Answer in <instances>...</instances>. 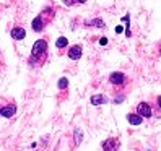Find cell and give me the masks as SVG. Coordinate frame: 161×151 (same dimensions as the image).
Wrapping results in <instances>:
<instances>
[{
	"label": "cell",
	"instance_id": "19",
	"mask_svg": "<svg viewBox=\"0 0 161 151\" xmlns=\"http://www.w3.org/2000/svg\"><path fill=\"white\" fill-rule=\"evenodd\" d=\"M120 33H122V26H117L116 28V34H120Z\"/></svg>",
	"mask_w": 161,
	"mask_h": 151
},
{
	"label": "cell",
	"instance_id": "4",
	"mask_svg": "<svg viewBox=\"0 0 161 151\" xmlns=\"http://www.w3.org/2000/svg\"><path fill=\"white\" fill-rule=\"evenodd\" d=\"M119 146H120L119 140L117 138H112V137L103 141V149L104 151H119Z\"/></svg>",
	"mask_w": 161,
	"mask_h": 151
},
{
	"label": "cell",
	"instance_id": "10",
	"mask_svg": "<svg viewBox=\"0 0 161 151\" xmlns=\"http://www.w3.org/2000/svg\"><path fill=\"white\" fill-rule=\"evenodd\" d=\"M31 26H33V30L37 33V31H42L44 30V20H42V16H36L34 20H33V23H31Z\"/></svg>",
	"mask_w": 161,
	"mask_h": 151
},
{
	"label": "cell",
	"instance_id": "15",
	"mask_svg": "<svg viewBox=\"0 0 161 151\" xmlns=\"http://www.w3.org/2000/svg\"><path fill=\"white\" fill-rule=\"evenodd\" d=\"M62 2H64L65 5H67V7H72V5L75 3V0H62Z\"/></svg>",
	"mask_w": 161,
	"mask_h": 151
},
{
	"label": "cell",
	"instance_id": "22",
	"mask_svg": "<svg viewBox=\"0 0 161 151\" xmlns=\"http://www.w3.org/2000/svg\"><path fill=\"white\" fill-rule=\"evenodd\" d=\"M159 55H161V47H159Z\"/></svg>",
	"mask_w": 161,
	"mask_h": 151
},
{
	"label": "cell",
	"instance_id": "5",
	"mask_svg": "<svg viewBox=\"0 0 161 151\" xmlns=\"http://www.w3.org/2000/svg\"><path fill=\"white\" fill-rule=\"evenodd\" d=\"M90 102L93 106H103V104H108L109 99H108V96H104V94H93Z\"/></svg>",
	"mask_w": 161,
	"mask_h": 151
},
{
	"label": "cell",
	"instance_id": "9",
	"mask_svg": "<svg viewBox=\"0 0 161 151\" xmlns=\"http://www.w3.org/2000/svg\"><path fill=\"white\" fill-rule=\"evenodd\" d=\"M127 122L130 125H142L143 124V117L138 114H127Z\"/></svg>",
	"mask_w": 161,
	"mask_h": 151
},
{
	"label": "cell",
	"instance_id": "20",
	"mask_svg": "<svg viewBox=\"0 0 161 151\" xmlns=\"http://www.w3.org/2000/svg\"><path fill=\"white\" fill-rule=\"evenodd\" d=\"M75 3H86V0H75Z\"/></svg>",
	"mask_w": 161,
	"mask_h": 151
},
{
	"label": "cell",
	"instance_id": "7",
	"mask_svg": "<svg viewBox=\"0 0 161 151\" xmlns=\"http://www.w3.org/2000/svg\"><path fill=\"white\" fill-rule=\"evenodd\" d=\"M81 57V46H72L69 49V59L78 60Z\"/></svg>",
	"mask_w": 161,
	"mask_h": 151
},
{
	"label": "cell",
	"instance_id": "8",
	"mask_svg": "<svg viewBox=\"0 0 161 151\" xmlns=\"http://www.w3.org/2000/svg\"><path fill=\"white\" fill-rule=\"evenodd\" d=\"M25 36H26V31H25V28H21V26H15L12 30V37L16 39V41L25 39Z\"/></svg>",
	"mask_w": 161,
	"mask_h": 151
},
{
	"label": "cell",
	"instance_id": "1",
	"mask_svg": "<svg viewBox=\"0 0 161 151\" xmlns=\"http://www.w3.org/2000/svg\"><path fill=\"white\" fill-rule=\"evenodd\" d=\"M109 81L112 84H116V86H122L124 83H127V77L122 72H112L109 75Z\"/></svg>",
	"mask_w": 161,
	"mask_h": 151
},
{
	"label": "cell",
	"instance_id": "2",
	"mask_svg": "<svg viewBox=\"0 0 161 151\" xmlns=\"http://www.w3.org/2000/svg\"><path fill=\"white\" fill-rule=\"evenodd\" d=\"M137 114L142 116L143 119H150L151 116H153V111H151V106L148 104V102H140V104L137 106Z\"/></svg>",
	"mask_w": 161,
	"mask_h": 151
},
{
	"label": "cell",
	"instance_id": "14",
	"mask_svg": "<svg viewBox=\"0 0 161 151\" xmlns=\"http://www.w3.org/2000/svg\"><path fill=\"white\" fill-rule=\"evenodd\" d=\"M75 143H77V145H80L81 143V132L77 128V130H75Z\"/></svg>",
	"mask_w": 161,
	"mask_h": 151
},
{
	"label": "cell",
	"instance_id": "16",
	"mask_svg": "<svg viewBox=\"0 0 161 151\" xmlns=\"http://www.w3.org/2000/svg\"><path fill=\"white\" fill-rule=\"evenodd\" d=\"M124 99H125L124 96H119V98H116V99H114V102H116V104H120V102L124 101Z\"/></svg>",
	"mask_w": 161,
	"mask_h": 151
},
{
	"label": "cell",
	"instance_id": "12",
	"mask_svg": "<svg viewBox=\"0 0 161 151\" xmlns=\"http://www.w3.org/2000/svg\"><path fill=\"white\" fill-rule=\"evenodd\" d=\"M86 24H91L94 28H104V21L101 20V18H94V20H91V21H86Z\"/></svg>",
	"mask_w": 161,
	"mask_h": 151
},
{
	"label": "cell",
	"instance_id": "6",
	"mask_svg": "<svg viewBox=\"0 0 161 151\" xmlns=\"http://www.w3.org/2000/svg\"><path fill=\"white\" fill-rule=\"evenodd\" d=\"M16 112V106L15 104H8L7 107H0V116L7 117V119H12Z\"/></svg>",
	"mask_w": 161,
	"mask_h": 151
},
{
	"label": "cell",
	"instance_id": "21",
	"mask_svg": "<svg viewBox=\"0 0 161 151\" xmlns=\"http://www.w3.org/2000/svg\"><path fill=\"white\" fill-rule=\"evenodd\" d=\"M145 151H153V149H145Z\"/></svg>",
	"mask_w": 161,
	"mask_h": 151
},
{
	"label": "cell",
	"instance_id": "17",
	"mask_svg": "<svg viewBox=\"0 0 161 151\" xmlns=\"http://www.w3.org/2000/svg\"><path fill=\"white\" fill-rule=\"evenodd\" d=\"M99 44H101V46H106V44H108V37H101Z\"/></svg>",
	"mask_w": 161,
	"mask_h": 151
},
{
	"label": "cell",
	"instance_id": "18",
	"mask_svg": "<svg viewBox=\"0 0 161 151\" xmlns=\"http://www.w3.org/2000/svg\"><path fill=\"white\" fill-rule=\"evenodd\" d=\"M156 104H158V107L161 109V96H158V98H156Z\"/></svg>",
	"mask_w": 161,
	"mask_h": 151
},
{
	"label": "cell",
	"instance_id": "13",
	"mask_svg": "<svg viewBox=\"0 0 161 151\" xmlns=\"http://www.w3.org/2000/svg\"><path fill=\"white\" fill-rule=\"evenodd\" d=\"M57 86H59V89H67L69 88V80L67 78H60Z\"/></svg>",
	"mask_w": 161,
	"mask_h": 151
},
{
	"label": "cell",
	"instance_id": "3",
	"mask_svg": "<svg viewBox=\"0 0 161 151\" xmlns=\"http://www.w3.org/2000/svg\"><path fill=\"white\" fill-rule=\"evenodd\" d=\"M47 52V42L44 39H39L33 44V49H31V55H41Z\"/></svg>",
	"mask_w": 161,
	"mask_h": 151
},
{
	"label": "cell",
	"instance_id": "11",
	"mask_svg": "<svg viewBox=\"0 0 161 151\" xmlns=\"http://www.w3.org/2000/svg\"><path fill=\"white\" fill-rule=\"evenodd\" d=\"M67 44H69V39H67V37H64V36L55 41V47H57V49H64V47H67Z\"/></svg>",
	"mask_w": 161,
	"mask_h": 151
}]
</instances>
